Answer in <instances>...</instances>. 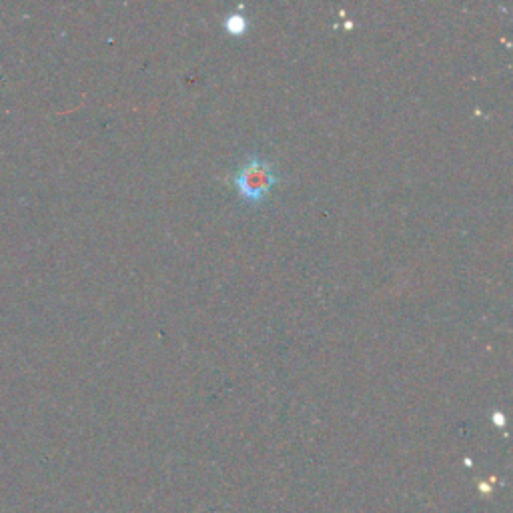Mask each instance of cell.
I'll list each match as a JSON object with an SVG mask.
<instances>
[{
  "label": "cell",
  "mask_w": 513,
  "mask_h": 513,
  "mask_svg": "<svg viewBox=\"0 0 513 513\" xmlns=\"http://www.w3.org/2000/svg\"><path fill=\"white\" fill-rule=\"evenodd\" d=\"M247 27H249V23H247V19H245L243 13H233V15H229V17L225 19V29H227V33L233 35V37L245 35V33H247Z\"/></svg>",
  "instance_id": "obj_2"
},
{
  "label": "cell",
  "mask_w": 513,
  "mask_h": 513,
  "mask_svg": "<svg viewBox=\"0 0 513 513\" xmlns=\"http://www.w3.org/2000/svg\"><path fill=\"white\" fill-rule=\"evenodd\" d=\"M279 181L275 165L261 157H249L233 173V185L247 203H263Z\"/></svg>",
  "instance_id": "obj_1"
}]
</instances>
